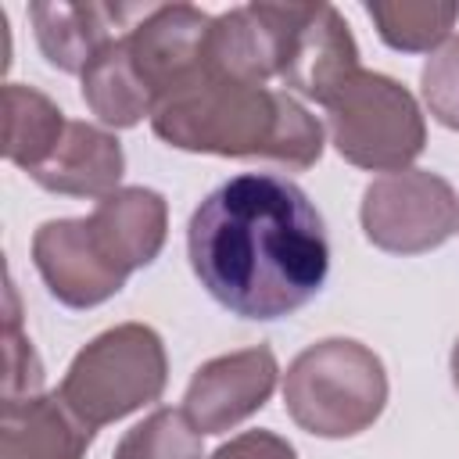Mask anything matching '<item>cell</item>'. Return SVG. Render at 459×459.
Instances as JSON below:
<instances>
[{
    "label": "cell",
    "mask_w": 459,
    "mask_h": 459,
    "mask_svg": "<svg viewBox=\"0 0 459 459\" xmlns=\"http://www.w3.org/2000/svg\"><path fill=\"white\" fill-rule=\"evenodd\" d=\"M362 233L391 255H423L459 230V197L430 169H402L373 179L359 204Z\"/></svg>",
    "instance_id": "cell-6"
},
{
    "label": "cell",
    "mask_w": 459,
    "mask_h": 459,
    "mask_svg": "<svg viewBox=\"0 0 459 459\" xmlns=\"http://www.w3.org/2000/svg\"><path fill=\"white\" fill-rule=\"evenodd\" d=\"M93 434L57 391L4 398L0 405V459H82Z\"/></svg>",
    "instance_id": "cell-12"
},
{
    "label": "cell",
    "mask_w": 459,
    "mask_h": 459,
    "mask_svg": "<svg viewBox=\"0 0 459 459\" xmlns=\"http://www.w3.org/2000/svg\"><path fill=\"white\" fill-rule=\"evenodd\" d=\"M104 233L115 240L126 265L136 273L151 265L169 237V204L151 186H118L115 194L100 197L90 212Z\"/></svg>",
    "instance_id": "cell-14"
},
{
    "label": "cell",
    "mask_w": 459,
    "mask_h": 459,
    "mask_svg": "<svg viewBox=\"0 0 459 459\" xmlns=\"http://www.w3.org/2000/svg\"><path fill=\"white\" fill-rule=\"evenodd\" d=\"M337 154L366 172H402L427 147V122L416 97L391 75L359 68L326 104Z\"/></svg>",
    "instance_id": "cell-5"
},
{
    "label": "cell",
    "mask_w": 459,
    "mask_h": 459,
    "mask_svg": "<svg viewBox=\"0 0 459 459\" xmlns=\"http://www.w3.org/2000/svg\"><path fill=\"white\" fill-rule=\"evenodd\" d=\"M366 14L391 50L434 54L448 43L459 7L445 0H369Z\"/></svg>",
    "instance_id": "cell-17"
},
{
    "label": "cell",
    "mask_w": 459,
    "mask_h": 459,
    "mask_svg": "<svg viewBox=\"0 0 459 459\" xmlns=\"http://www.w3.org/2000/svg\"><path fill=\"white\" fill-rule=\"evenodd\" d=\"M276 377L280 366L269 344L215 355L190 377L183 412L201 434H226L269 402V394L276 391Z\"/></svg>",
    "instance_id": "cell-10"
},
{
    "label": "cell",
    "mask_w": 459,
    "mask_h": 459,
    "mask_svg": "<svg viewBox=\"0 0 459 459\" xmlns=\"http://www.w3.org/2000/svg\"><path fill=\"white\" fill-rule=\"evenodd\" d=\"M165 384L169 355L158 330L147 323H118L79 348L57 394L82 423L97 430L158 402Z\"/></svg>",
    "instance_id": "cell-4"
},
{
    "label": "cell",
    "mask_w": 459,
    "mask_h": 459,
    "mask_svg": "<svg viewBox=\"0 0 459 459\" xmlns=\"http://www.w3.org/2000/svg\"><path fill=\"white\" fill-rule=\"evenodd\" d=\"M423 100L445 129H459V36L437 47L420 72Z\"/></svg>",
    "instance_id": "cell-20"
},
{
    "label": "cell",
    "mask_w": 459,
    "mask_h": 459,
    "mask_svg": "<svg viewBox=\"0 0 459 459\" xmlns=\"http://www.w3.org/2000/svg\"><path fill=\"white\" fill-rule=\"evenodd\" d=\"M287 416L316 437H355L387 405V373L373 348L351 337L308 344L283 377Z\"/></svg>",
    "instance_id": "cell-3"
},
{
    "label": "cell",
    "mask_w": 459,
    "mask_h": 459,
    "mask_svg": "<svg viewBox=\"0 0 459 459\" xmlns=\"http://www.w3.org/2000/svg\"><path fill=\"white\" fill-rule=\"evenodd\" d=\"M158 140L194 154L269 158L294 172L323 158L319 118L287 90L255 86L208 72L151 115Z\"/></svg>",
    "instance_id": "cell-2"
},
{
    "label": "cell",
    "mask_w": 459,
    "mask_h": 459,
    "mask_svg": "<svg viewBox=\"0 0 459 459\" xmlns=\"http://www.w3.org/2000/svg\"><path fill=\"white\" fill-rule=\"evenodd\" d=\"M201 430L183 409H154L147 420L129 427L115 445L111 459H204Z\"/></svg>",
    "instance_id": "cell-18"
},
{
    "label": "cell",
    "mask_w": 459,
    "mask_h": 459,
    "mask_svg": "<svg viewBox=\"0 0 459 459\" xmlns=\"http://www.w3.org/2000/svg\"><path fill=\"white\" fill-rule=\"evenodd\" d=\"M43 387V366L32 351V341L22 333V319H18V298H14V283L7 280V326H4V398H25V394H39Z\"/></svg>",
    "instance_id": "cell-19"
},
{
    "label": "cell",
    "mask_w": 459,
    "mask_h": 459,
    "mask_svg": "<svg viewBox=\"0 0 459 459\" xmlns=\"http://www.w3.org/2000/svg\"><path fill=\"white\" fill-rule=\"evenodd\" d=\"M452 384H455V391H459V341H455V348H452Z\"/></svg>",
    "instance_id": "cell-22"
},
{
    "label": "cell",
    "mask_w": 459,
    "mask_h": 459,
    "mask_svg": "<svg viewBox=\"0 0 459 459\" xmlns=\"http://www.w3.org/2000/svg\"><path fill=\"white\" fill-rule=\"evenodd\" d=\"M212 22L215 18L194 4H154L140 14V22H133L129 32H122L126 54L154 97V111L212 72Z\"/></svg>",
    "instance_id": "cell-9"
},
{
    "label": "cell",
    "mask_w": 459,
    "mask_h": 459,
    "mask_svg": "<svg viewBox=\"0 0 459 459\" xmlns=\"http://www.w3.org/2000/svg\"><path fill=\"white\" fill-rule=\"evenodd\" d=\"M68 129L65 111L36 86H4V158L29 176L47 165Z\"/></svg>",
    "instance_id": "cell-16"
},
{
    "label": "cell",
    "mask_w": 459,
    "mask_h": 459,
    "mask_svg": "<svg viewBox=\"0 0 459 459\" xmlns=\"http://www.w3.org/2000/svg\"><path fill=\"white\" fill-rule=\"evenodd\" d=\"M82 100L111 129H133L154 115V97L136 75L122 36L111 39L82 72Z\"/></svg>",
    "instance_id": "cell-15"
},
{
    "label": "cell",
    "mask_w": 459,
    "mask_h": 459,
    "mask_svg": "<svg viewBox=\"0 0 459 459\" xmlns=\"http://www.w3.org/2000/svg\"><path fill=\"white\" fill-rule=\"evenodd\" d=\"M280 22V68L276 82L287 86V93H301L305 100L330 104L333 93L362 68L359 47L330 4H276Z\"/></svg>",
    "instance_id": "cell-8"
},
{
    "label": "cell",
    "mask_w": 459,
    "mask_h": 459,
    "mask_svg": "<svg viewBox=\"0 0 459 459\" xmlns=\"http://www.w3.org/2000/svg\"><path fill=\"white\" fill-rule=\"evenodd\" d=\"M212 459H298L294 445L273 430H244L219 445Z\"/></svg>",
    "instance_id": "cell-21"
},
{
    "label": "cell",
    "mask_w": 459,
    "mask_h": 459,
    "mask_svg": "<svg viewBox=\"0 0 459 459\" xmlns=\"http://www.w3.org/2000/svg\"><path fill=\"white\" fill-rule=\"evenodd\" d=\"M186 255L201 287L240 319H283L326 283L330 240L308 194L276 172H240L190 215Z\"/></svg>",
    "instance_id": "cell-1"
},
{
    "label": "cell",
    "mask_w": 459,
    "mask_h": 459,
    "mask_svg": "<svg viewBox=\"0 0 459 459\" xmlns=\"http://www.w3.org/2000/svg\"><path fill=\"white\" fill-rule=\"evenodd\" d=\"M126 172V154L122 143L90 122H68L57 151L47 158L43 169L32 172V179L65 197H108L118 190Z\"/></svg>",
    "instance_id": "cell-13"
},
{
    "label": "cell",
    "mask_w": 459,
    "mask_h": 459,
    "mask_svg": "<svg viewBox=\"0 0 459 459\" xmlns=\"http://www.w3.org/2000/svg\"><path fill=\"white\" fill-rule=\"evenodd\" d=\"M147 7L133 4H32L29 18L43 57L61 72H86L90 61L118 39L115 29H133L129 18Z\"/></svg>",
    "instance_id": "cell-11"
},
{
    "label": "cell",
    "mask_w": 459,
    "mask_h": 459,
    "mask_svg": "<svg viewBox=\"0 0 459 459\" xmlns=\"http://www.w3.org/2000/svg\"><path fill=\"white\" fill-rule=\"evenodd\" d=\"M32 262L47 290L68 308H97L133 276L93 215L47 219L32 233Z\"/></svg>",
    "instance_id": "cell-7"
}]
</instances>
